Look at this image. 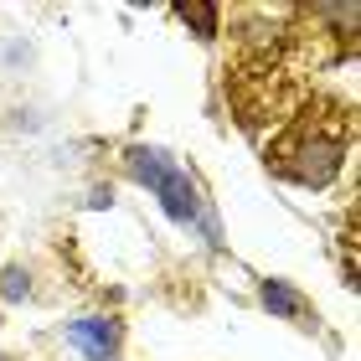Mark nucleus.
<instances>
[{
  "label": "nucleus",
  "mask_w": 361,
  "mask_h": 361,
  "mask_svg": "<svg viewBox=\"0 0 361 361\" xmlns=\"http://www.w3.org/2000/svg\"><path fill=\"white\" fill-rule=\"evenodd\" d=\"M289 166H279L289 180H300V186H310V191H325L331 180L341 176V166H346V135H331V129H300L294 135V145H289Z\"/></svg>",
  "instance_id": "1"
},
{
  "label": "nucleus",
  "mask_w": 361,
  "mask_h": 361,
  "mask_svg": "<svg viewBox=\"0 0 361 361\" xmlns=\"http://www.w3.org/2000/svg\"><path fill=\"white\" fill-rule=\"evenodd\" d=\"M68 341H73V351L83 356V361H114V351H119V341H124V325L114 320V315L73 320L68 325Z\"/></svg>",
  "instance_id": "2"
},
{
  "label": "nucleus",
  "mask_w": 361,
  "mask_h": 361,
  "mask_svg": "<svg viewBox=\"0 0 361 361\" xmlns=\"http://www.w3.org/2000/svg\"><path fill=\"white\" fill-rule=\"evenodd\" d=\"M258 300H264V310H269V315H279V320H305V325H315L305 294L289 289L284 279H264V284H258Z\"/></svg>",
  "instance_id": "3"
},
{
  "label": "nucleus",
  "mask_w": 361,
  "mask_h": 361,
  "mask_svg": "<svg viewBox=\"0 0 361 361\" xmlns=\"http://www.w3.org/2000/svg\"><path fill=\"white\" fill-rule=\"evenodd\" d=\"M155 196H160V207H166V217H176V222H196V212H202L196 186L180 171H166V180L155 186Z\"/></svg>",
  "instance_id": "4"
},
{
  "label": "nucleus",
  "mask_w": 361,
  "mask_h": 361,
  "mask_svg": "<svg viewBox=\"0 0 361 361\" xmlns=\"http://www.w3.org/2000/svg\"><path fill=\"white\" fill-rule=\"evenodd\" d=\"M129 171H135V180L140 186H160L166 180V171H176V160L166 155V150H150V145H129Z\"/></svg>",
  "instance_id": "5"
},
{
  "label": "nucleus",
  "mask_w": 361,
  "mask_h": 361,
  "mask_svg": "<svg viewBox=\"0 0 361 361\" xmlns=\"http://www.w3.org/2000/svg\"><path fill=\"white\" fill-rule=\"evenodd\" d=\"M176 16H180V21H186V26H191L202 42H212V37H217V21H222V16H217V6H207V0H176Z\"/></svg>",
  "instance_id": "6"
},
{
  "label": "nucleus",
  "mask_w": 361,
  "mask_h": 361,
  "mask_svg": "<svg viewBox=\"0 0 361 361\" xmlns=\"http://www.w3.org/2000/svg\"><path fill=\"white\" fill-rule=\"evenodd\" d=\"M279 31H284V21H274V16H248V21H243V42L248 47H274Z\"/></svg>",
  "instance_id": "7"
},
{
  "label": "nucleus",
  "mask_w": 361,
  "mask_h": 361,
  "mask_svg": "<svg viewBox=\"0 0 361 361\" xmlns=\"http://www.w3.org/2000/svg\"><path fill=\"white\" fill-rule=\"evenodd\" d=\"M0 294H6L11 305H21L26 294H31V274L21 264H11V269H0Z\"/></svg>",
  "instance_id": "8"
},
{
  "label": "nucleus",
  "mask_w": 361,
  "mask_h": 361,
  "mask_svg": "<svg viewBox=\"0 0 361 361\" xmlns=\"http://www.w3.org/2000/svg\"><path fill=\"white\" fill-rule=\"evenodd\" d=\"M109 202H114V191H104V186L88 191V207H109Z\"/></svg>",
  "instance_id": "9"
},
{
  "label": "nucleus",
  "mask_w": 361,
  "mask_h": 361,
  "mask_svg": "<svg viewBox=\"0 0 361 361\" xmlns=\"http://www.w3.org/2000/svg\"><path fill=\"white\" fill-rule=\"evenodd\" d=\"M0 361H6V356H0Z\"/></svg>",
  "instance_id": "10"
}]
</instances>
